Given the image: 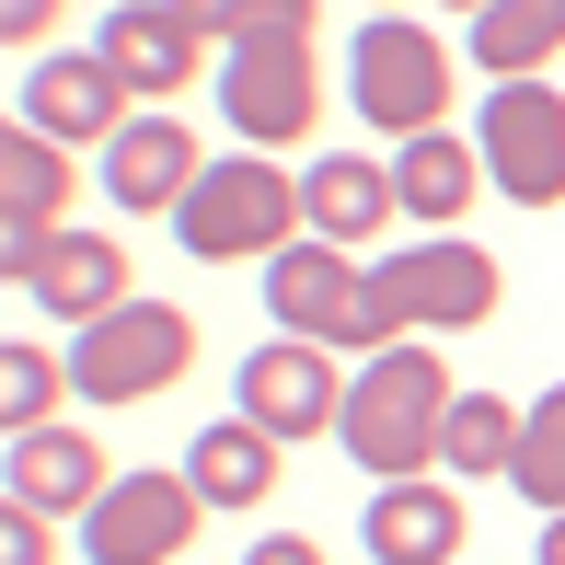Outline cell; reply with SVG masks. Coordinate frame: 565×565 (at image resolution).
I'll return each mask as SVG.
<instances>
[{
    "instance_id": "2",
    "label": "cell",
    "mask_w": 565,
    "mask_h": 565,
    "mask_svg": "<svg viewBox=\"0 0 565 565\" xmlns=\"http://www.w3.org/2000/svg\"><path fill=\"white\" fill-rule=\"evenodd\" d=\"M450 404H461V381L439 370V347H381V358H358L347 370V416H335V439L358 473H381V484H416V473H439V427H450Z\"/></svg>"
},
{
    "instance_id": "18",
    "label": "cell",
    "mask_w": 565,
    "mask_h": 565,
    "mask_svg": "<svg viewBox=\"0 0 565 565\" xmlns=\"http://www.w3.org/2000/svg\"><path fill=\"white\" fill-rule=\"evenodd\" d=\"M277 461H289V439H266L254 416H220V427L185 439V484L209 508H266L277 497Z\"/></svg>"
},
{
    "instance_id": "21",
    "label": "cell",
    "mask_w": 565,
    "mask_h": 565,
    "mask_svg": "<svg viewBox=\"0 0 565 565\" xmlns=\"http://www.w3.org/2000/svg\"><path fill=\"white\" fill-rule=\"evenodd\" d=\"M508 461H520V404L461 381V404H450V427H439V473H497L508 484Z\"/></svg>"
},
{
    "instance_id": "1",
    "label": "cell",
    "mask_w": 565,
    "mask_h": 565,
    "mask_svg": "<svg viewBox=\"0 0 565 565\" xmlns=\"http://www.w3.org/2000/svg\"><path fill=\"white\" fill-rule=\"evenodd\" d=\"M323 0H243V23L220 35V116L243 150H300L323 127Z\"/></svg>"
},
{
    "instance_id": "16",
    "label": "cell",
    "mask_w": 565,
    "mask_h": 565,
    "mask_svg": "<svg viewBox=\"0 0 565 565\" xmlns=\"http://www.w3.org/2000/svg\"><path fill=\"white\" fill-rule=\"evenodd\" d=\"M23 300H35V312H58L70 335H82V323H105V312H127V300H139V277H127V243H116V231H58Z\"/></svg>"
},
{
    "instance_id": "11",
    "label": "cell",
    "mask_w": 565,
    "mask_h": 565,
    "mask_svg": "<svg viewBox=\"0 0 565 565\" xmlns=\"http://www.w3.org/2000/svg\"><path fill=\"white\" fill-rule=\"evenodd\" d=\"M196 173H209V150H196V127H185V116H162V105H139L105 150H93V185H105L127 220H150V209L173 220V209L196 196Z\"/></svg>"
},
{
    "instance_id": "25",
    "label": "cell",
    "mask_w": 565,
    "mask_h": 565,
    "mask_svg": "<svg viewBox=\"0 0 565 565\" xmlns=\"http://www.w3.org/2000/svg\"><path fill=\"white\" fill-rule=\"evenodd\" d=\"M58 12H70V0H0V35H12V46H35V58H46V35H58Z\"/></svg>"
},
{
    "instance_id": "13",
    "label": "cell",
    "mask_w": 565,
    "mask_h": 565,
    "mask_svg": "<svg viewBox=\"0 0 565 565\" xmlns=\"http://www.w3.org/2000/svg\"><path fill=\"white\" fill-rule=\"evenodd\" d=\"M93 58L127 82V105H173V93L196 82V58H209V35H196L185 12H162V0H116V12L93 23Z\"/></svg>"
},
{
    "instance_id": "17",
    "label": "cell",
    "mask_w": 565,
    "mask_h": 565,
    "mask_svg": "<svg viewBox=\"0 0 565 565\" xmlns=\"http://www.w3.org/2000/svg\"><path fill=\"white\" fill-rule=\"evenodd\" d=\"M404 196H393V162H370V150H323L312 173H300V220H312V243H370L381 220H393Z\"/></svg>"
},
{
    "instance_id": "24",
    "label": "cell",
    "mask_w": 565,
    "mask_h": 565,
    "mask_svg": "<svg viewBox=\"0 0 565 565\" xmlns=\"http://www.w3.org/2000/svg\"><path fill=\"white\" fill-rule=\"evenodd\" d=\"M0 565H58V520H35V508L0 497Z\"/></svg>"
},
{
    "instance_id": "14",
    "label": "cell",
    "mask_w": 565,
    "mask_h": 565,
    "mask_svg": "<svg viewBox=\"0 0 565 565\" xmlns=\"http://www.w3.org/2000/svg\"><path fill=\"white\" fill-rule=\"evenodd\" d=\"M358 543L370 565H461L473 543V508H461V484L416 473V484H370V508H358Z\"/></svg>"
},
{
    "instance_id": "22",
    "label": "cell",
    "mask_w": 565,
    "mask_h": 565,
    "mask_svg": "<svg viewBox=\"0 0 565 565\" xmlns=\"http://www.w3.org/2000/svg\"><path fill=\"white\" fill-rule=\"evenodd\" d=\"M508 484H520L543 520H565V381L520 404V461H508Z\"/></svg>"
},
{
    "instance_id": "20",
    "label": "cell",
    "mask_w": 565,
    "mask_h": 565,
    "mask_svg": "<svg viewBox=\"0 0 565 565\" xmlns=\"http://www.w3.org/2000/svg\"><path fill=\"white\" fill-rule=\"evenodd\" d=\"M70 196H82V173H70L58 139H35V127H12L0 139V231H70Z\"/></svg>"
},
{
    "instance_id": "30",
    "label": "cell",
    "mask_w": 565,
    "mask_h": 565,
    "mask_svg": "<svg viewBox=\"0 0 565 565\" xmlns=\"http://www.w3.org/2000/svg\"><path fill=\"white\" fill-rule=\"evenodd\" d=\"M358 12H404V0H358Z\"/></svg>"
},
{
    "instance_id": "7",
    "label": "cell",
    "mask_w": 565,
    "mask_h": 565,
    "mask_svg": "<svg viewBox=\"0 0 565 565\" xmlns=\"http://www.w3.org/2000/svg\"><path fill=\"white\" fill-rule=\"evenodd\" d=\"M473 150L508 209H565V93L554 82H497L473 105Z\"/></svg>"
},
{
    "instance_id": "28",
    "label": "cell",
    "mask_w": 565,
    "mask_h": 565,
    "mask_svg": "<svg viewBox=\"0 0 565 565\" xmlns=\"http://www.w3.org/2000/svg\"><path fill=\"white\" fill-rule=\"evenodd\" d=\"M531 565H565V520H543V543H531Z\"/></svg>"
},
{
    "instance_id": "3",
    "label": "cell",
    "mask_w": 565,
    "mask_h": 565,
    "mask_svg": "<svg viewBox=\"0 0 565 565\" xmlns=\"http://www.w3.org/2000/svg\"><path fill=\"white\" fill-rule=\"evenodd\" d=\"M300 231H312L300 220V173H277V150H220L196 173V196L173 209V243L196 266H277Z\"/></svg>"
},
{
    "instance_id": "12",
    "label": "cell",
    "mask_w": 565,
    "mask_h": 565,
    "mask_svg": "<svg viewBox=\"0 0 565 565\" xmlns=\"http://www.w3.org/2000/svg\"><path fill=\"white\" fill-rule=\"evenodd\" d=\"M12 105H23L12 127H35V139H58V150H105L116 127L139 116V105H127V82L93 58V46H58V58H35Z\"/></svg>"
},
{
    "instance_id": "15",
    "label": "cell",
    "mask_w": 565,
    "mask_h": 565,
    "mask_svg": "<svg viewBox=\"0 0 565 565\" xmlns=\"http://www.w3.org/2000/svg\"><path fill=\"white\" fill-rule=\"evenodd\" d=\"M0 484H12V508H35V520H93L116 461L93 450V427H35V439H12Z\"/></svg>"
},
{
    "instance_id": "26",
    "label": "cell",
    "mask_w": 565,
    "mask_h": 565,
    "mask_svg": "<svg viewBox=\"0 0 565 565\" xmlns=\"http://www.w3.org/2000/svg\"><path fill=\"white\" fill-rule=\"evenodd\" d=\"M243 565H323V543H312V531H266Z\"/></svg>"
},
{
    "instance_id": "10",
    "label": "cell",
    "mask_w": 565,
    "mask_h": 565,
    "mask_svg": "<svg viewBox=\"0 0 565 565\" xmlns=\"http://www.w3.org/2000/svg\"><path fill=\"white\" fill-rule=\"evenodd\" d=\"M231 416H254L266 439H335V416H347V370H335V347H312V335H266L243 358V381H231Z\"/></svg>"
},
{
    "instance_id": "6",
    "label": "cell",
    "mask_w": 565,
    "mask_h": 565,
    "mask_svg": "<svg viewBox=\"0 0 565 565\" xmlns=\"http://www.w3.org/2000/svg\"><path fill=\"white\" fill-rule=\"evenodd\" d=\"M196 370V312L185 300H127V312L70 335V393L82 404H150Z\"/></svg>"
},
{
    "instance_id": "9",
    "label": "cell",
    "mask_w": 565,
    "mask_h": 565,
    "mask_svg": "<svg viewBox=\"0 0 565 565\" xmlns=\"http://www.w3.org/2000/svg\"><path fill=\"white\" fill-rule=\"evenodd\" d=\"M196 520H209V497L185 484V461L173 473H116L105 508L82 520V565H185Z\"/></svg>"
},
{
    "instance_id": "8",
    "label": "cell",
    "mask_w": 565,
    "mask_h": 565,
    "mask_svg": "<svg viewBox=\"0 0 565 565\" xmlns=\"http://www.w3.org/2000/svg\"><path fill=\"white\" fill-rule=\"evenodd\" d=\"M266 312H277V335H312L335 358H381V335H370V266H358L347 243H312V231H300V243L266 266Z\"/></svg>"
},
{
    "instance_id": "5",
    "label": "cell",
    "mask_w": 565,
    "mask_h": 565,
    "mask_svg": "<svg viewBox=\"0 0 565 565\" xmlns=\"http://www.w3.org/2000/svg\"><path fill=\"white\" fill-rule=\"evenodd\" d=\"M347 105L381 127V139H427V127H450V46H439V23H416V12H370L358 23V46H347Z\"/></svg>"
},
{
    "instance_id": "4",
    "label": "cell",
    "mask_w": 565,
    "mask_h": 565,
    "mask_svg": "<svg viewBox=\"0 0 565 565\" xmlns=\"http://www.w3.org/2000/svg\"><path fill=\"white\" fill-rule=\"evenodd\" d=\"M497 254L461 243V231H427V243L381 254L370 266V335L404 347V335H461V323H497Z\"/></svg>"
},
{
    "instance_id": "19",
    "label": "cell",
    "mask_w": 565,
    "mask_h": 565,
    "mask_svg": "<svg viewBox=\"0 0 565 565\" xmlns=\"http://www.w3.org/2000/svg\"><path fill=\"white\" fill-rule=\"evenodd\" d=\"M393 196H404V220L461 231V209L484 196V150H473V139H450V127H427V139H404V150H393Z\"/></svg>"
},
{
    "instance_id": "27",
    "label": "cell",
    "mask_w": 565,
    "mask_h": 565,
    "mask_svg": "<svg viewBox=\"0 0 565 565\" xmlns=\"http://www.w3.org/2000/svg\"><path fill=\"white\" fill-rule=\"evenodd\" d=\"M162 12H185L196 35H231V23H243V0H162Z\"/></svg>"
},
{
    "instance_id": "29",
    "label": "cell",
    "mask_w": 565,
    "mask_h": 565,
    "mask_svg": "<svg viewBox=\"0 0 565 565\" xmlns=\"http://www.w3.org/2000/svg\"><path fill=\"white\" fill-rule=\"evenodd\" d=\"M439 12H497V0H439Z\"/></svg>"
},
{
    "instance_id": "23",
    "label": "cell",
    "mask_w": 565,
    "mask_h": 565,
    "mask_svg": "<svg viewBox=\"0 0 565 565\" xmlns=\"http://www.w3.org/2000/svg\"><path fill=\"white\" fill-rule=\"evenodd\" d=\"M58 393H70V358H46L35 335H12V347H0V427H12V439L58 427Z\"/></svg>"
}]
</instances>
